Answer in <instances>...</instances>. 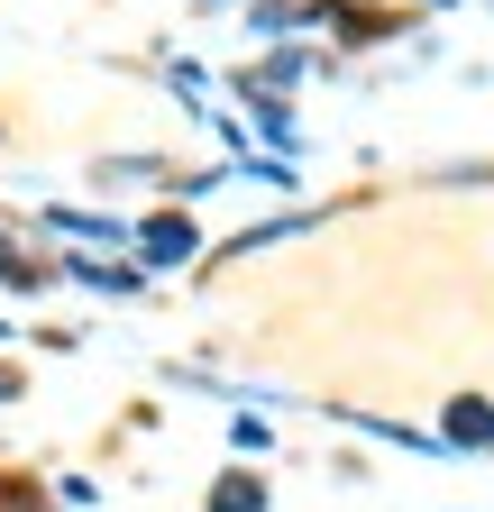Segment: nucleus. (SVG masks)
I'll return each mask as SVG.
<instances>
[{"mask_svg": "<svg viewBox=\"0 0 494 512\" xmlns=\"http://www.w3.org/2000/svg\"><path fill=\"white\" fill-rule=\"evenodd\" d=\"M165 83L183 92V110H193V119H211V92H220V74H211V64H193V55H174V64H165Z\"/></svg>", "mask_w": 494, "mask_h": 512, "instance_id": "8", "label": "nucleus"}, {"mask_svg": "<svg viewBox=\"0 0 494 512\" xmlns=\"http://www.w3.org/2000/svg\"><path fill=\"white\" fill-rule=\"evenodd\" d=\"M229 448L238 458H275V412H229Z\"/></svg>", "mask_w": 494, "mask_h": 512, "instance_id": "10", "label": "nucleus"}, {"mask_svg": "<svg viewBox=\"0 0 494 512\" xmlns=\"http://www.w3.org/2000/svg\"><path fill=\"white\" fill-rule=\"evenodd\" d=\"M0 403H19V366L10 357H0Z\"/></svg>", "mask_w": 494, "mask_h": 512, "instance_id": "11", "label": "nucleus"}, {"mask_svg": "<svg viewBox=\"0 0 494 512\" xmlns=\"http://www.w3.org/2000/svg\"><path fill=\"white\" fill-rule=\"evenodd\" d=\"M430 430L449 439V458H494V394H449Z\"/></svg>", "mask_w": 494, "mask_h": 512, "instance_id": "4", "label": "nucleus"}, {"mask_svg": "<svg viewBox=\"0 0 494 512\" xmlns=\"http://www.w3.org/2000/svg\"><path fill=\"white\" fill-rule=\"evenodd\" d=\"M202 512H275V485H266V467H229V476H211Z\"/></svg>", "mask_w": 494, "mask_h": 512, "instance_id": "7", "label": "nucleus"}, {"mask_svg": "<svg viewBox=\"0 0 494 512\" xmlns=\"http://www.w3.org/2000/svg\"><path fill=\"white\" fill-rule=\"evenodd\" d=\"M55 266H46V256H28L19 238H0V293H37Z\"/></svg>", "mask_w": 494, "mask_h": 512, "instance_id": "9", "label": "nucleus"}, {"mask_svg": "<svg viewBox=\"0 0 494 512\" xmlns=\"http://www.w3.org/2000/svg\"><path fill=\"white\" fill-rule=\"evenodd\" d=\"M37 229H46V238H74V247H129V220H110V211H74V202H46Z\"/></svg>", "mask_w": 494, "mask_h": 512, "instance_id": "5", "label": "nucleus"}, {"mask_svg": "<svg viewBox=\"0 0 494 512\" xmlns=\"http://www.w3.org/2000/svg\"><path fill=\"white\" fill-rule=\"evenodd\" d=\"M46 512H55V503H46Z\"/></svg>", "mask_w": 494, "mask_h": 512, "instance_id": "13", "label": "nucleus"}, {"mask_svg": "<svg viewBox=\"0 0 494 512\" xmlns=\"http://www.w3.org/2000/svg\"><path fill=\"white\" fill-rule=\"evenodd\" d=\"M129 256H138L147 275H183V266H202V220L183 211V202H165V211L129 220Z\"/></svg>", "mask_w": 494, "mask_h": 512, "instance_id": "1", "label": "nucleus"}, {"mask_svg": "<svg viewBox=\"0 0 494 512\" xmlns=\"http://www.w3.org/2000/svg\"><path fill=\"white\" fill-rule=\"evenodd\" d=\"M55 275L83 284V293H110V302H138V293L156 284L138 256H92V247H65V256H55Z\"/></svg>", "mask_w": 494, "mask_h": 512, "instance_id": "3", "label": "nucleus"}, {"mask_svg": "<svg viewBox=\"0 0 494 512\" xmlns=\"http://www.w3.org/2000/svg\"><path fill=\"white\" fill-rule=\"evenodd\" d=\"M0 339H10V320H0Z\"/></svg>", "mask_w": 494, "mask_h": 512, "instance_id": "12", "label": "nucleus"}, {"mask_svg": "<svg viewBox=\"0 0 494 512\" xmlns=\"http://www.w3.org/2000/svg\"><path fill=\"white\" fill-rule=\"evenodd\" d=\"M321 220H330L321 202H302V211H275V220H257V229H238L220 256H266V247H284V238H302V229H321Z\"/></svg>", "mask_w": 494, "mask_h": 512, "instance_id": "6", "label": "nucleus"}, {"mask_svg": "<svg viewBox=\"0 0 494 512\" xmlns=\"http://www.w3.org/2000/svg\"><path fill=\"white\" fill-rule=\"evenodd\" d=\"M339 430H357V439H376V448H394V458H430V467H449V439L440 430H421V421H394V412H366V403H321Z\"/></svg>", "mask_w": 494, "mask_h": 512, "instance_id": "2", "label": "nucleus"}]
</instances>
